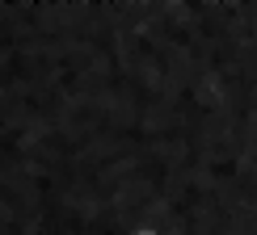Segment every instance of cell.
I'll list each match as a JSON object with an SVG mask.
<instances>
[{
    "label": "cell",
    "mask_w": 257,
    "mask_h": 235,
    "mask_svg": "<svg viewBox=\"0 0 257 235\" xmlns=\"http://www.w3.org/2000/svg\"><path fill=\"white\" fill-rule=\"evenodd\" d=\"M131 235H160V231H156V227H135Z\"/></svg>",
    "instance_id": "obj_1"
}]
</instances>
